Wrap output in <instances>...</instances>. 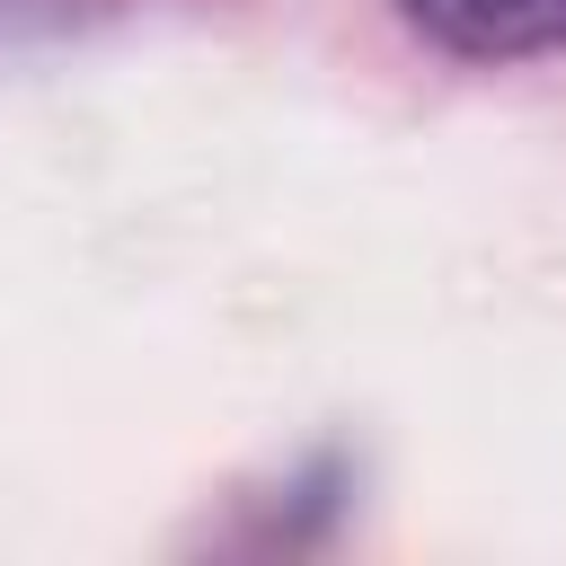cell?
<instances>
[{
	"instance_id": "6da1fadb",
	"label": "cell",
	"mask_w": 566,
	"mask_h": 566,
	"mask_svg": "<svg viewBox=\"0 0 566 566\" xmlns=\"http://www.w3.org/2000/svg\"><path fill=\"white\" fill-rule=\"evenodd\" d=\"M398 9L469 62H522L566 44V0H398Z\"/></svg>"
}]
</instances>
